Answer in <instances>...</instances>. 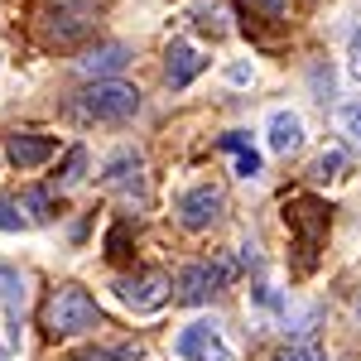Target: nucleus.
<instances>
[{"instance_id": "1", "label": "nucleus", "mask_w": 361, "mask_h": 361, "mask_svg": "<svg viewBox=\"0 0 361 361\" xmlns=\"http://www.w3.org/2000/svg\"><path fill=\"white\" fill-rule=\"evenodd\" d=\"M87 328H102V308L82 284H58L44 308V333L49 337H78Z\"/></svg>"}, {"instance_id": "2", "label": "nucleus", "mask_w": 361, "mask_h": 361, "mask_svg": "<svg viewBox=\"0 0 361 361\" xmlns=\"http://www.w3.org/2000/svg\"><path fill=\"white\" fill-rule=\"evenodd\" d=\"M284 226L299 241V270H313L318 265V250L328 241V226H333L328 207L318 197H294V202H284Z\"/></svg>"}, {"instance_id": "3", "label": "nucleus", "mask_w": 361, "mask_h": 361, "mask_svg": "<svg viewBox=\"0 0 361 361\" xmlns=\"http://www.w3.org/2000/svg\"><path fill=\"white\" fill-rule=\"evenodd\" d=\"M135 111H140V92L130 82H116V78H97V82L78 97V116H87V121L121 126V121H130Z\"/></svg>"}, {"instance_id": "4", "label": "nucleus", "mask_w": 361, "mask_h": 361, "mask_svg": "<svg viewBox=\"0 0 361 361\" xmlns=\"http://www.w3.org/2000/svg\"><path fill=\"white\" fill-rule=\"evenodd\" d=\"M169 294H173V279H169L164 270H140V275L116 279V299H121L126 308H135V313H154V308H164Z\"/></svg>"}, {"instance_id": "5", "label": "nucleus", "mask_w": 361, "mask_h": 361, "mask_svg": "<svg viewBox=\"0 0 361 361\" xmlns=\"http://www.w3.org/2000/svg\"><path fill=\"white\" fill-rule=\"evenodd\" d=\"M231 275H236L231 260H197V265H188V270L178 275V299H183V304H207L217 289L231 284Z\"/></svg>"}, {"instance_id": "6", "label": "nucleus", "mask_w": 361, "mask_h": 361, "mask_svg": "<svg viewBox=\"0 0 361 361\" xmlns=\"http://www.w3.org/2000/svg\"><path fill=\"white\" fill-rule=\"evenodd\" d=\"M173 352H178L183 361H231V347H226L222 328L207 323V318L188 323V328L178 333V342H173Z\"/></svg>"}, {"instance_id": "7", "label": "nucleus", "mask_w": 361, "mask_h": 361, "mask_svg": "<svg viewBox=\"0 0 361 361\" xmlns=\"http://www.w3.org/2000/svg\"><path fill=\"white\" fill-rule=\"evenodd\" d=\"M222 207H226L222 188L202 183V188H188V193L178 197V222L188 226V231H207V226L222 222Z\"/></svg>"}, {"instance_id": "8", "label": "nucleus", "mask_w": 361, "mask_h": 361, "mask_svg": "<svg viewBox=\"0 0 361 361\" xmlns=\"http://www.w3.org/2000/svg\"><path fill=\"white\" fill-rule=\"evenodd\" d=\"M54 149H58V140L54 135H39V130H15V135L5 140V159H10L15 169L49 164V159H54Z\"/></svg>"}, {"instance_id": "9", "label": "nucleus", "mask_w": 361, "mask_h": 361, "mask_svg": "<svg viewBox=\"0 0 361 361\" xmlns=\"http://www.w3.org/2000/svg\"><path fill=\"white\" fill-rule=\"evenodd\" d=\"M92 15H97L92 5H58L54 15H49V20H54V25H49V44H63V49L78 44L82 34H92Z\"/></svg>"}, {"instance_id": "10", "label": "nucleus", "mask_w": 361, "mask_h": 361, "mask_svg": "<svg viewBox=\"0 0 361 361\" xmlns=\"http://www.w3.org/2000/svg\"><path fill=\"white\" fill-rule=\"evenodd\" d=\"M0 304H5V323H10V342H20L25 328V275L0 265Z\"/></svg>"}, {"instance_id": "11", "label": "nucleus", "mask_w": 361, "mask_h": 361, "mask_svg": "<svg viewBox=\"0 0 361 361\" xmlns=\"http://www.w3.org/2000/svg\"><path fill=\"white\" fill-rule=\"evenodd\" d=\"M126 63H130V49L126 44H97V49H87L78 58V73L82 78H116Z\"/></svg>"}, {"instance_id": "12", "label": "nucleus", "mask_w": 361, "mask_h": 361, "mask_svg": "<svg viewBox=\"0 0 361 361\" xmlns=\"http://www.w3.org/2000/svg\"><path fill=\"white\" fill-rule=\"evenodd\" d=\"M202 73V54H197L193 44H169V54H164V78L169 87H188Z\"/></svg>"}, {"instance_id": "13", "label": "nucleus", "mask_w": 361, "mask_h": 361, "mask_svg": "<svg viewBox=\"0 0 361 361\" xmlns=\"http://www.w3.org/2000/svg\"><path fill=\"white\" fill-rule=\"evenodd\" d=\"M304 145V121L294 111H275L270 116V149L275 154H294Z\"/></svg>"}, {"instance_id": "14", "label": "nucleus", "mask_w": 361, "mask_h": 361, "mask_svg": "<svg viewBox=\"0 0 361 361\" xmlns=\"http://www.w3.org/2000/svg\"><path fill=\"white\" fill-rule=\"evenodd\" d=\"M222 149H231V154H236V173H241V178H255V173H260V154L246 145V135H241V130L222 135Z\"/></svg>"}, {"instance_id": "15", "label": "nucleus", "mask_w": 361, "mask_h": 361, "mask_svg": "<svg viewBox=\"0 0 361 361\" xmlns=\"http://www.w3.org/2000/svg\"><path fill=\"white\" fill-rule=\"evenodd\" d=\"M15 202H20V212L29 217V226H39V222H49V217H54V197L44 193V188H29V193H20Z\"/></svg>"}, {"instance_id": "16", "label": "nucleus", "mask_w": 361, "mask_h": 361, "mask_svg": "<svg viewBox=\"0 0 361 361\" xmlns=\"http://www.w3.org/2000/svg\"><path fill=\"white\" fill-rule=\"evenodd\" d=\"M250 5V20L260 25V20H270V25H289V15H294V0H241Z\"/></svg>"}, {"instance_id": "17", "label": "nucleus", "mask_w": 361, "mask_h": 361, "mask_svg": "<svg viewBox=\"0 0 361 361\" xmlns=\"http://www.w3.org/2000/svg\"><path fill=\"white\" fill-rule=\"evenodd\" d=\"M102 178H106L111 188H121V183H140V154H130V149H126V154H116Z\"/></svg>"}, {"instance_id": "18", "label": "nucleus", "mask_w": 361, "mask_h": 361, "mask_svg": "<svg viewBox=\"0 0 361 361\" xmlns=\"http://www.w3.org/2000/svg\"><path fill=\"white\" fill-rule=\"evenodd\" d=\"M145 352H140V342H121V347H92V352H82L78 361H140Z\"/></svg>"}, {"instance_id": "19", "label": "nucleus", "mask_w": 361, "mask_h": 361, "mask_svg": "<svg viewBox=\"0 0 361 361\" xmlns=\"http://www.w3.org/2000/svg\"><path fill=\"white\" fill-rule=\"evenodd\" d=\"M342 169H347V154L333 145V149H323V154L313 159V178H323V183H328V178H337V173H342Z\"/></svg>"}, {"instance_id": "20", "label": "nucleus", "mask_w": 361, "mask_h": 361, "mask_svg": "<svg viewBox=\"0 0 361 361\" xmlns=\"http://www.w3.org/2000/svg\"><path fill=\"white\" fill-rule=\"evenodd\" d=\"M29 226V217L20 212V202L10 193H0V231H25Z\"/></svg>"}, {"instance_id": "21", "label": "nucleus", "mask_w": 361, "mask_h": 361, "mask_svg": "<svg viewBox=\"0 0 361 361\" xmlns=\"http://www.w3.org/2000/svg\"><path fill=\"white\" fill-rule=\"evenodd\" d=\"M82 164H87V149H73L68 164H63V173H58V183H78V178H82Z\"/></svg>"}, {"instance_id": "22", "label": "nucleus", "mask_w": 361, "mask_h": 361, "mask_svg": "<svg viewBox=\"0 0 361 361\" xmlns=\"http://www.w3.org/2000/svg\"><path fill=\"white\" fill-rule=\"evenodd\" d=\"M342 130L361 145V102H352V106H342Z\"/></svg>"}, {"instance_id": "23", "label": "nucleus", "mask_w": 361, "mask_h": 361, "mask_svg": "<svg viewBox=\"0 0 361 361\" xmlns=\"http://www.w3.org/2000/svg\"><path fill=\"white\" fill-rule=\"evenodd\" d=\"M279 361H328L323 357V347H313V342H304V347H289Z\"/></svg>"}, {"instance_id": "24", "label": "nucleus", "mask_w": 361, "mask_h": 361, "mask_svg": "<svg viewBox=\"0 0 361 361\" xmlns=\"http://www.w3.org/2000/svg\"><path fill=\"white\" fill-rule=\"evenodd\" d=\"M106 246H111V250H106L111 260H121V255H130V250H126V231H121V226L111 231V241H106Z\"/></svg>"}, {"instance_id": "25", "label": "nucleus", "mask_w": 361, "mask_h": 361, "mask_svg": "<svg viewBox=\"0 0 361 361\" xmlns=\"http://www.w3.org/2000/svg\"><path fill=\"white\" fill-rule=\"evenodd\" d=\"M352 73H357V78H361V29H357V34H352Z\"/></svg>"}, {"instance_id": "26", "label": "nucleus", "mask_w": 361, "mask_h": 361, "mask_svg": "<svg viewBox=\"0 0 361 361\" xmlns=\"http://www.w3.org/2000/svg\"><path fill=\"white\" fill-rule=\"evenodd\" d=\"M0 361H5V347H0Z\"/></svg>"}]
</instances>
